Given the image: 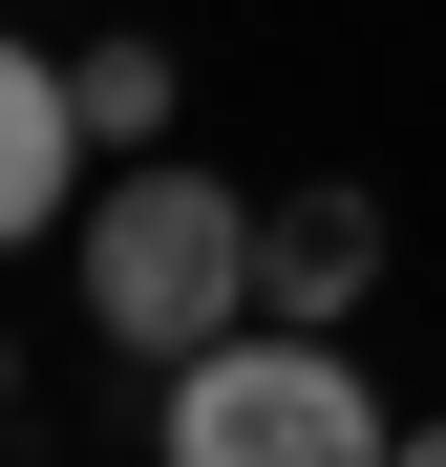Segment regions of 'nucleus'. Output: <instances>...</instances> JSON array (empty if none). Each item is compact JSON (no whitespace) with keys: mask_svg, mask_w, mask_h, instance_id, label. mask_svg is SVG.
<instances>
[{"mask_svg":"<svg viewBox=\"0 0 446 467\" xmlns=\"http://www.w3.org/2000/svg\"><path fill=\"white\" fill-rule=\"evenodd\" d=\"M86 319H107L128 361L234 340V319H255V192H213V171H171V149H128V171L86 192Z\"/></svg>","mask_w":446,"mask_h":467,"instance_id":"nucleus-1","label":"nucleus"},{"mask_svg":"<svg viewBox=\"0 0 446 467\" xmlns=\"http://www.w3.org/2000/svg\"><path fill=\"white\" fill-rule=\"evenodd\" d=\"M171 467H361L383 446V382L340 361V319H234V340H192L171 361Z\"/></svg>","mask_w":446,"mask_h":467,"instance_id":"nucleus-2","label":"nucleus"},{"mask_svg":"<svg viewBox=\"0 0 446 467\" xmlns=\"http://www.w3.org/2000/svg\"><path fill=\"white\" fill-rule=\"evenodd\" d=\"M383 297V192H255V319H361Z\"/></svg>","mask_w":446,"mask_h":467,"instance_id":"nucleus-3","label":"nucleus"},{"mask_svg":"<svg viewBox=\"0 0 446 467\" xmlns=\"http://www.w3.org/2000/svg\"><path fill=\"white\" fill-rule=\"evenodd\" d=\"M64 192H86V107H64V64H43V43H0V255H22Z\"/></svg>","mask_w":446,"mask_h":467,"instance_id":"nucleus-4","label":"nucleus"},{"mask_svg":"<svg viewBox=\"0 0 446 467\" xmlns=\"http://www.w3.org/2000/svg\"><path fill=\"white\" fill-rule=\"evenodd\" d=\"M64 107H86V149H171V43H86V64H64Z\"/></svg>","mask_w":446,"mask_h":467,"instance_id":"nucleus-5","label":"nucleus"},{"mask_svg":"<svg viewBox=\"0 0 446 467\" xmlns=\"http://www.w3.org/2000/svg\"><path fill=\"white\" fill-rule=\"evenodd\" d=\"M0 404H22V340H0Z\"/></svg>","mask_w":446,"mask_h":467,"instance_id":"nucleus-6","label":"nucleus"},{"mask_svg":"<svg viewBox=\"0 0 446 467\" xmlns=\"http://www.w3.org/2000/svg\"><path fill=\"white\" fill-rule=\"evenodd\" d=\"M404 446H425V467H446V425H404Z\"/></svg>","mask_w":446,"mask_h":467,"instance_id":"nucleus-7","label":"nucleus"}]
</instances>
